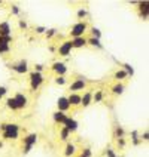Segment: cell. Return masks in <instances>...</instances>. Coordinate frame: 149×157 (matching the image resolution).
<instances>
[{"instance_id": "6da1fadb", "label": "cell", "mask_w": 149, "mask_h": 157, "mask_svg": "<svg viewBox=\"0 0 149 157\" xmlns=\"http://www.w3.org/2000/svg\"><path fill=\"white\" fill-rule=\"evenodd\" d=\"M2 136L6 141H15L19 136V124L17 123H3L0 124Z\"/></svg>"}, {"instance_id": "7a4b0ae2", "label": "cell", "mask_w": 149, "mask_h": 157, "mask_svg": "<svg viewBox=\"0 0 149 157\" xmlns=\"http://www.w3.org/2000/svg\"><path fill=\"white\" fill-rule=\"evenodd\" d=\"M88 30V25L85 21H79V22H76L75 25L70 28V37L72 39H76V37H84V34L87 33Z\"/></svg>"}, {"instance_id": "3957f363", "label": "cell", "mask_w": 149, "mask_h": 157, "mask_svg": "<svg viewBox=\"0 0 149 157\" xmlns=\"http://www.w3.org/2000/svg\"><path fill=\"white\" fill-rule=\"evenodd\" d=\"M45 82V77L42 73H37V71H31L30 73V87L36 90L42 86V83Z\"/></svg>"}, {"instance_id": "277c9868", "label": "cell", "mask_w": 149, "mask_h": 157, "mask_svg": "<svg viewBox=\"0 0 149 157\" xmlns=\"http://www.w3.org/2000/svg\"><path fill=\"white\" fill-rule=\"evenodd\" d=\"M37 133H28L26 138H24V148H23V153L24 154H28L30 153V150L33 148V145H36V142H37Z\"/></svg>"}, {"instance_id": "5b68a950", "label": "cell", "mask_w": 149, "mask_h": 157, "mask_svg": "<svg viewBox=\"0 0 149 157\" xmlns=\"http://www.w3.org/2000/svg\"><path fill=\"white\" fill-rule=\"evenodd\" d=\"M85 87H87V80L85 78H76L70 83L69 90H70V94H78L79 90H84Z\"/></svg>"}, {"instance_id": "8992f818", "label": "cell", "mask_w": 149, "mask_h": 157, "mask_svg": "<svg viewBox=\"0 0 149 157\" xmlns=\"http://www.w3.org/2000/svg\"><path fill=\"white\" fill-rule=\"evenodd\" d=\"M72 49H73V46H72L70 40H64L63 43H60L58 49H57V52H58L60 56H69V55L72 53Z\"/></svg>"}, {"instance_id": "52a82bcc", "label": "cell", "mask_w": 149, "mask_h": 157, "mask_svg": "<svg viewBox=\"0 0 149 157\" xmlns=\"http://www.w3.org/2000/svg\"><path fill=\"white\" fill-rule=\"evenodd\" d=\"M14 99H15V104H17V108L18 110H24L27 105H28V98H27L24 94L18 92L14 95Z\"/></svg>"}, {"instance_id": "ba28073f", "label": "cell", "mask_w": 149, "mask_h": 157, "mask_svg": "<svg viewBox=\"0 0 149 157\" xmlns=\"http://www.w3.org/2000/svg\"><path fill=\"white\" fill-rule=\"evenodd\" d=\"M57 111H61V113H67L69 111V108H70V104H69V101H67V96H60L58 99H57Z\"/></svg>"}, {"instance_id": "9c48e42d", "label": "cell", "mask_w": 149, "mask_h": 157, "mask_svg": "<svg viewBox=\"0 0 149 157\" xmlns=\"http://www.w3.org/2000/svg\"><path fill=\"white\" fill-rule=\"evenodd\" d=\"M51 70H52L57 76H64V74L67 73V67H66V64H64V62L57 61V62H54L52 64Z\"/></svg>"}, {"instance_id": "30bf717a", "label": "cell", "mask_w": 149, "mask_h": 157, "mask_svg": "<svg viewBox=\"0 0 149 157\" xmlns=\"http://www.w3.org/2000/svg\"><path fill=\"white\" fill-rule=\"evenodd\" d=\"M10 68L15 71V73H18V74H26V73H28V64H27L26 59H23V61H19L18 64L12 65Z\"/></svg>"}, {"instance_id": "8fae6325", "label": "cell", "mask_w": 149, "mask_h": 157, "mask_svg": "<svg viewBox=\"0 0 149 157\" xmlns=\"http://www.w3.org/2000/svg\"><path fill=\"white\" fill-rule=\"evenodd\" d=\"M63 126H64L67 131L70 132V135H72V133H75V132L78 131V126H79V124H78V122H76L75 119H72L70 116H69V119L66 120V123H64Z\"/></svg>"}, {"instance_id": "7c38bea8", "label": "cell", "mask_w": 149, "mask_h": 157, "mask_svg": "<svg viewBox=\"0 0 149 157\" xmlns=\"http://www.w3.org/2000/svg\"><path fill=\"white\" fill-rule=\"evenodd\" d=\"M91 102H93V92H91V90H87L84 95H81V105H82L84 108L89 107Z\"/></svg>"}, {"instance_id": "4fadbf2b", "label": "cell", "mask_w": 149, "mask_h": 157, "mask_svg": "<svg viewBox=\"0 0 149 157\" xmlns=\"http://www.w3.org/2000/svg\"><path fill=\"white\" fill-rule=\"evenodd\" d=\"M52 119L55 123H58V124H64L66 123V120L69 119V116H67V113H61V111H55V113H52Z\"/></svg>"}, {"instance_id": "5bb4252c", "label": "cell", "mask_w": 149, "mask_h": 157, "mask_svg": "<svg viewBox=\"0 0 149 157\" xmlns=\"http://www.w3.org/2000/svg\"><path fill=\"white\" fill-rule=\"evenodd\" d=\"M72 46L73 49H81V48H85L87 46V39L85 37H76V39H72Z\"/></svg>"}, {"instance_id": "9a60e30c", "label": "cell", "mask_w": 149, "mask_h": 157, "mask_svg": "<svg viewBox=\"0 0 149 157\" xmlns=\"http://www.w3.org/2000/svg\"><path fill=\"white\" fill-rule=\"evenodd\" d=\"M139 5V13H140V17L143 18V19H146L148 18V10H149V3L148 2H139L137 3Z\"/></svg>"}, {"instance_id": "2e32d148", "label": "cell", "mask_w": 149, "mask_h": 157, "mask_svg": "<svg viewBox=\"0 0 149 157\" xmlns=\"http://www.w3.org/2000/svg\"><path fill=\"white\" fill-rule=\"evenodd\" d=\"M67 101H69L70 107H78V105H81V95L79 94H70L67 96Z\"/></svg>"}, {"instance_id": "e0dca14e", "label": "cell", "mask_w": 149, "mask_h": 157, "mask_svg": "<svg viewBox=\"0 0 149 157\" xmlns=\"http://www.w3.org/2000/svg\"><path fill=\"white\" fill-rule=\"evenodd\" d=\"M10 31H12V28L8 21L0 22V36H10Z\"/></svg>"}, {"instance_id": "ac0fdd59", "label": "cell", "mask_w": 149, "mask_h": 157, "mask_svg": "<svg viewBox=\"0 0 149 157\" xmlns=\"http://www.w3.org/2000/svg\"><path fill=\"white\" fill-rule=\"evenodd\" d=\"M75 153H76V145L72 144V142H67L66 150H64V156L66 157H73L75 156Z\"/></svg>"}, {"instance_id": "d6986e66", "label": "cell", "mask_w": 149, "mask_h": 157, "mask_svg": "<svg viewBox=\"0 0 149 157\" xmlns=\"http://www.w3.org/2000/svg\"><path fill=\"white\" fill-rule=\"evenodd\" d=\"M87 44H91V46L98 48V49H103V44L100 42V39H96V37H89V39H87Z\"/></svg>"}, {"instance_id": "ffe728a7", "label": "cell", "mask_w": 149, "mask_h": 157, "mask_svg": "<svg viewBox=\"0 0 149 157\" xmlns=\"http://www.w3.org/2000/svg\"><path fill=\"white\" fill-rule=\"evenodd\" d=\"M124 89H125V87H124L122 83H116V85L112 86V94H114V95H122Z\"/></svg>"}, {"instance_id": "44dd1931", "label": "cell", "mask_w": 149, "mask_h": 157, "mask_svg": "<svg viewBox=\"0 0 149 157\" xmlns=\"http://www.w3.org/2000/svg\"><path fill=\"white\" fill-rule=\"evenodd\" d=\"M127 77H128V76H127V73H125L124 70H118L114 74V78L116 80V82H118V83H119L121 80H124V78H127Z\"/></svg>"}, {"instance_id": "7402d4cb", "label": "cell", "mask_w": 149, "mask_h": 157, "mask_svg": "<svg viewBox=\"0 0 149 157\" xmlns=\"http://www.w3.org/2000/svg\"><path fill=\"white\" fill-rule=\"evenodd\" d=\"M69 138H70V132H69L66 128H64V126H63L61 129H60V140H61V141H67Z\"/></svg>"}, {"instance_id": "603a6c76", "label": "cell", "mask_w": 149, "mask_h": 157, "mask_svg": "<svg viewBox=\"0 0 149 157\" xmlns=\"http://www.w3.org/2000/svg\"><path fill=\"white\" fill-rule=\"evenodd\" d=\"M6 107H8L9 110H12V111H17V104H15V99H14V96L12 98H8L6 99Z\"/></svg>"}, {"instance_id": "cb8c5ba5", "label": "cell", "mask_w": 149, "mask_h": 157, "mask_svg": "<svg viewBox=\"0 0 149 157\" xmlns=\"http://www.w3.org/2000/svg\"><path fill=\"white\" fill-rule=\"evenodd\" d=\"M101 99H103V92L96 90V94H93V102H101Z\"/></svg>"}, {"instance_id": "d4e9b609", "label": "cell", "mask_w": 149, "mask_h": 157, "mask_svg": "<svg viewBox=\"0 0 149 157\" xmlns=\"http://www.w3.org/2000/svg\"><path fill=\"white\" fill-rule=\"evenodd\" d=\"M12 42V36H0V46L9 44Z\"/></svg>"}, {"instance_id": "484cf974", "label": "cell", "mask_w": 149, "mask_h": 157, "mask_svg": "<svg viewBox=\"0 0 149 157\" xmlns=\"http://www.w3.org/2000/svg\"><path fill=\"white\" fill-rule=\"evenodd\" d=\"M91 37H96V39H100L101 37V31L98 30V28H96V27H91Z\"/></svg>"}, {"instance_id": "4316f807", "label": "cell", "mask_w": 149, "mask_h": 157, "mask_svg": "<svg viewBox=\"0 0 149 157\" xmlns=\"http://www.w3.org/2000/svg\"><path fill=\"white\" fill-rule=\"evenodd\" d=\"M125 73H127V76H134V68H133L130 64H124V68H122Z\"/></svg>"}, {"instance_id": "83f0119b", "label": "cell", "mask_w": 149, "mask_h": 157, "mask_svg": "<svg viewBox=\"0 0 149 157\" xmlns=\"http://www.w3.org/2000/svg\"><path fill=\"white\" fill-rule=\"evenodd\" d=\"M55 83H57L58 86H63V85L67 83V78H66V76H57V77H55Z\"/></svg>"}, {"instance_id": "f1b7e54d", "label": "cell", "mask_w": 149, "mask_h": 157, "mask_svg": "<svg viewBox=\"0 0 149 157\" xmlns=\"http://www.w3.org/2000/svg\"><path fill=\"white\" fill-rule=\"evenodd\" d=\"M124 129L121 128V126H116V129H115V135H116V138L119 140V138H124Z\"/></svg>"}, {"instance_id": "f546056e", "label": "cell", "mask_w": 149, "mask_h": 157, "mask_svg": "<svg viewBox=\"0 0 149 157\" xmlns=\"http://www.w3.org/2000/svg\"><path fill=\"white\" fill-rule=\"evenodd\" d=\"M91 156H93V151H91V148H89V147L84 148L82 154H81V157H91Z\"/></svg>"}, {"instance_id": "4dcf8cb0", "label": "cell", "mask_w": 149, "mask_h": 157, "mask_svg": "<svg viewBox=\"0 0 149 157\" xmlns=\"http://www.w3.org/2000/svg\"><path fill=\"white\" fill-rule=\"evenodd\" d=\"M76 15H78V18H81V19H82V18H85V17H88L87 9H79V10H78V13H76Z\"/></svg>"}, {"instance_id": "1f68e13d", "label": "cell", "mask_w": 149, "mask_h": 157, "mask_svg": "<svg viewBox=\"0 0 149 157\" xmlns=\"http://www.w3.org/2000/svg\"><path fill=\"white\" fill-rule=\"evenodd\" d=\"M9 51H10V46H9V44H3V46H0V55L8 53Z\"/></svg>"}, {"instance_id": "d6a6232c", "label": "cell", "mask_w": 149, "mask_h": 157, "mask_svg": "<svg viewBox=\"0 0 149 157\" xmlns=\"http://www.w3.org/2000/svg\"><path fill=\"white\" fill-rule=\"evenodd\" d=\"M55 34H57V30H55V28H51V30H46V37H48V39H51V37H54Z\"/></svg>"}, {"instance_id": "836d02e7", "label": "cell", "mask_w": 149, "mask_h": 157, "mask_svg": "<svg viewBox=\"0 0 149 157\" xmlns=\"http://www.w3.org/2000/svg\"><path fill=\"white\" fill-rule=\"evenodd\" d=\"M6 94H8V87L6 86H0V99H3Z\"/></svg>"}, {"instance_id": "e575fe53", "label": "cell", "mask_w": 149, "mask_h": 157, "mask_svg": "<svg viewBox=\"0 0 149 157\" xmlns=\"http://www.w3.org/2000/svg\"><path fill=\"white\" fill-rule=\"evenodd\" d=\"M10 12H12V15H18L19 13V8H18L17 5H12L10 6Z\"/></svg>"}, {"instance_id": "d590c367", "label": "cell", "mask_w": 149, "mask_h": 157, "mask_svg": "<svg viewBox=\"0 0 149 157\" xmlns=\"http://www.w3.org/2000/svg\"><path fill=\"white\" fill-rule=\"evenodd\" d=\"M43 68H45L43 64H36V65H35V71H37V73H42V71H43Z\"/></svg>"}, {"instance_id": "8d00e7d4", "label": "cell", "mask_w": 149, "mask_h": 157, "mask_svg": "<svg viewBox=\"0 0 149 157\" xmlns=\"http://www.w3.org/2000/svg\"><path fill=\"white\" fill-rule=\"evenodd\" d=\"M43 33H46L45 27H36V34H43Z\"/></svg>"}, {"instance_id": "74e56055", "label": "cell", "mask_w": 149, "mask_h": 157, "mask_svg": "<svg viewBox=\"0 0 149 157\" xmlns=\"http://www.w3.org/2000/svg\"><path fill=\"white\" fill-rule=\"evenodd\" d=\"M106 156L107 157H116V154H115V151L112 148H107L106 150Z\"/></svg>"}, {"instance_id": "f35d334b", "label": "cell", "mask_w": 149, "mask_h": 157, "mask_svg": "<svg viewBox=\"0 0 149 157\" xmlns=\"http://www.w3.org/2000/svg\"><path fill=\"white\" fill-rule=\"evenodd\" d=\"M18 24H19V28H23V30H26L27 27H28L27 25V22L26 21H23V19H19V22H18Z\"/></svg>"}, {"instance_id": "ab89813d", "label": "cell", "mask_w": 149, "mask_h": 157, "mask_svg": "<svg viewBox=\"0 0 149 157\" xmlns=\"http://www.w3.org/2000/svg\"><path fill=\"white\" fill-rule=\"evenodd\" d=\"M140 140H142V141H148V140H149V133H148V132H145V133L142 135Z\"/></svg>"}, {"instance_id": "60d3db41", "label": "cell", "mask_w": 149, "mask_h": 157, "mask_svg": "<svg viewBox=\"0 0 149 157\" xmlns=\"http://www.w3.org/2000/svg\"><path fill=\"white\" fill-rule=\"evenodd\" d=\"M118 145H119V147H124V145H125V141H124V138H119V140H118Z\"/></svg>"}, {"instance_id": "b9f144b4", "label": "cell", "mask_w": 149, "mask_h": 157, "mask_svg": "<svg viewBox=\"0 0 149 157\" xmlns=\"http://www.w3.org/2000/svg\"><path fill=\"white\" fill-rule=\"evenodd\" d=\"M2 147H3V142H2V141H0V148H2Z\"/></svg>"}, {"instance_id": "7bdbcfd3", "label": "cell", "mask_w": 149, "mask_h": 157, "mask_svg": "<svg viewBox=\"0 0 149 157\" xmlns=\"http://www.w3.org/2000/svg\"><path fill=\"white\" fill-rule=\"evenodd\" d=\"M0 5H2V2H0Z\"/></svg>"}]
</instances>
